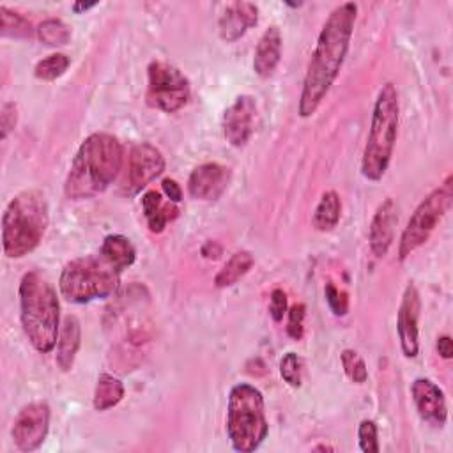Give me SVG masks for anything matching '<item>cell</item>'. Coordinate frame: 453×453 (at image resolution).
Returning <instances> with one entry per match:
<instances>
[{
    "instance_id": "cell-1",
    "label": "cell",
    "mask_w": 453,
    "mask_h": 453,
    "mask_svg": "<svg viewBox=\"0 0 453 453\" xmlns=\"http://www.w3.org/2000/svg\"><path fill=\"white\" fill-rule=\"evenodd\" d=\"M356 16L357 5L345 2L334 7L322 25L315 50L306 67L303 90L299 96L297 111L303 119L311 117L317 111L319 104L338 78L349 51Z\"/></svg>"
},
{
    "instance_id": "cell-2",
    "label": "cell",
    "mask_w": 453,
    "mask_h": 453,
    "mask_svg": "<svg viewBox=\"0 0 453 453\" xmlns=\"http://www.w3.org/2000/svg\"><path fill=\"white\" fill-rule=\"evenodd\" d=\"M122 145L110 133L87 136L71 163L64 193L69 200H85L103 193L119 175L122 166Z\"/></svg>"
},
{
    "instance_id": "cell-3",
    "label": "cell",
    "mask_w": 453,
    "mask_h": 453,
    "mask_svg": "<svg viewBox=\"0 0 453 453\" xmlns=\"http://www.w3.org/2000/svg\"><path fill=\"white\" fill-rule=\"evenodd\" d=\"M21 327L37 352L57 347L60 331V304L53 285L37 271H28L19 281Z\"/></svg>"
},
{
    "instance_id": "cell-4",
    "label": "cell",
    "mask_w": 453,
    "mask_h": 453,
    "mask_svg": "<svg viewBox=\"0 0 453 453\" xmlns=\"http://www.w3.org/2000/svg\"><path fill=\"white\" fill-rule=\"evenodd\" d=\"M50 223L48 202L39 189H23L11 198L2 214V248L5 257L21 258L34 251Z\"/></svg>"
},
{
    "instance_id": "cell-5",
    "label": "cell",
    "mask_w": 453,
    "mask_h": 453,
    "mask_svg": "<svg viewBox=\"0 0 453 453\" xmlns=\"http://www.w3.org/2000/svg\"><path fill=\"white\" fill-rule=\"evenodd\" d=\"M398 119L400 106L396 88L393 83H386L377 94L366 143L363 149L361 173L365 179L380 180L386 173L396 143Z\"/></svg>"
},
{
    "instance_id": "cell-6",
    "label": "cell",
    "mask_w": 453,
    "mask_h": 453,
    "mask_svg": "<svg viewBox=\"0 0 453 453\" xmlns=\"http://www.w3.org/2000/svg\"><path fill=\"white\" fill-rule=\"evenodd\" d=\"M265 405L262 393L246 382L235 384L228 393L226 435L235 451L251 453L267 437Z\"/></svg>"
},
{
    "instance_id": "cell-7",
    "label": "cell",
    "mask_w": 453,
    "mask_h": 453,
    "mask_svg": "<svg viewBox=\"0 0 453 453\" xmlns=\"http://www.w3.org/2000/svg\"><path fill=\"white\" fill-rule=\"evenodd\" d=\"M120 273L101 255H87L67 262L58 278L60 294L76 304L110 297L119 285Z\"/></svg>"
},
{
    "instance_id": "cell-8",
    "label": "cell",
    "mask_w": 453,
    "mask_h": 453,
    "mask_svg": "<svg viewBox=\"0 0 453 453\" xmlns=\"http://www.w3.org/2000/svg\"><path fill=\"white\" fill-rule=\"evenodd\" d=\"M453 200V177L448 175L444 182L430 191L411 214L398 244V258L405 260L412 251L423 246L444 214L449 211Z\"/></svg>"
},
{
    "instance_id": "cell-9",
    "label": "cell",
    "mask_w": 453,
    "mask_h": 453,
    "mask_svg": "<svg viewBox=\"0 0 453 453\" xmlns=\"http://www.w3.org/2000/svg\"><path fill=\"white\" fill-rule=\"evenodd\" d=\"M147 78L145 99L150 108L173 113L188 104L191 96L189 81L175 65L152 60L147 67Z\"/></svg>"
},
{
    "instance_id": "cell-10",
    "label": "cell",
    "mask_w": 453,
    "mask_h": 453,
    "mask_svg": "<svg viewBox=\"0 0 453 453\" xmlns=\"http://www.w3.org/2000/svg\"><path fill=\"white\" fill-rule=\"evenodd\" d=\"M165 170V157L152 143L142 142L131 147L127 156V172L122 191L129 196L138 195L147 184L159 177Z\"/></svg>"
},
{
    "instance_id": "cell-11",
    "label": "cell",
    "mask_w": 453,
    "mask_h": 453,
    "mask_svg": "<svg viewBox=\"0 0 453 453\" xmlns=\"http://www.w3.org/2000/svg\"><path fill=\"white\" fill-rule=\"evenodd\" d=\"M50 430V405L46 402H32L18 412L12 423V441L19 451L37 449Z\"/></svg>"
},
{
    "instance_id": "cell-12",
    "label": "cell",
    "mask_w": 453,
    "mask_h": 453,
    "mask_svg": "<svg viewBox=\"0 0 453 453\" xmlns=\"http://www.w3.org/2000/svg\"><path fill=\"white\" fill-rule=\"evenodd\" d=\"M257 115V101L253 96L242 94L223 113V134L234 147H242L253 134Z\"/></svg>"
},
{
    "instance_id": "cell-13",
    "label": "cell",
    "mask_w": 453,
    "mask_h": 453,
    "mask_svg": "<svg viewBox=\"0 0 453 453\" xmlns=\"http://www.w3.org/2000/svg\"><path fill=\"white\" fill-rule=\"evenodd\" d=\"M419 311H421L419 292L414 283H409L403 290L402 303L396 313V331H398L400 347L405 357H416L419 350V342H418Z\"/></svg>"
},
{
    "instance_id": "cell-14",
    "label": "cell",
    "mask_w": 453,
    "mask_h": 453,
    "mask_svg": "<svg viewBox=\"0 0 453 453\" xmlns=\"http://www.w3.org/2000/svg\"><path fill=\"white\" fill-rule=\"evenodd\" d=\"M232 172L221 163H203L193 168L188 179V191L193 198L212 202L218 200L230 184Z\"/></svg>"
},
{
    "instance_id": "cell-15",
    "label": "cell",
    "mask_w": 453,
    "mask_h": 453,
    "mask_svg": "<svg viewBox=\"0 0 453 453\" xmlns=\"http://www.w3.org/2000/svg\"><path fill=\"white\" fill-rule=\"evenodd\" d=\"M396 225H398V205L393 198H386L373 212V218L368 226L370 250L377 258H382L389 251L395 241Z\"/></svg>"
},
{
    "instance_id": "cell-16",
    "label": "cell",
    "mask_w": 453,
    "mask_h": 453,
    "mask_svg": "<svg viewBox=\"0 0 453 453\" xmlns=\"http://www.w3.org/2000/svg\"><path fill=\"white\" fill-rule=\"evenodd\" d=\"M411 395L414 400V405L418 409V414L423 421H428L432 425L442 426L448 418L446 409V398L442 389L432 382L430 379H416L411 386Z\"/></svg>"
},
{
    "instance_id": "cell-17",
    "label": "cell",
    "mask_w": 453,
    "mask_h": 453,
    "mask_svg": "<svg viewBox=\"0 0 453 453\" xmlns=\"http://www.w3.org/2000/svg\"><path fill=\"white\" fill-rule=\"evenodd\" d=\"M258 21V7L251 2H230L223 9L218 30L225 42H234L241 39L251 27Z\"/></svg>"
},
{
    "instance_id": "cell-18",
    "label": "cell",
    "mask_w": 453,
    "mask_h": 453,
    "mask_svg": "<svg viewBox=\"0 0 453 453\" xmlns=\"http://www.w3.org/2000/svg\"><path fill=\"white\" fill-rule=\"evenodd\" d=\"M281 58V32L276 25L265 28L257 42L253 55V71L260 78H269Z\"/></svg>"
},
{
    "instance_id": "cell-19",
    "label": "cell",
    "mask_w": 453,
    "mask_h": 453,
    "mask_svg": "<svg viewBox=\"0 0 453 453\" xmlns=\"http://www.w3.org/2000/svg\"><path fill=\"white\" fill-rule=\"evenodd\" d=\"M80 343H81L80 320L74 315H67L60 324L58 340H57V356H55V361L62 372H69L73 368Z\"/></svg>"
},
{
    "instance_id": "cell-20",
    "label": "cell",
    "mask_w": 453,
    "mask_h": 453,
    "mask_svg": "<svg viewBox=\"0 0 453 453\" xmlns=\"http://www.w3.org/2000/svg\"><path fill=\"white\" fill-rule=\"evenodd\" d=\"M142 209L143 216L147 219L149 230L154 234H161L170 221H173L179 216V209L173 202H163V196L159 191H145L142 196Z\"/></svg>"
},
{
    "instance_id": "cell-21",
    "label": "cell",
    "mask_w": 453,
    "mask_h": 453,
    "mask_svg": "<svg viewBox=\"0 0 453 453\" xmlns=\"http://www.w3.org/2000/svg\"><path fill=\"white\" fill-rule=\"evenodd\" d=\"M99 255L104 260H108L119 273H122L126 267H129L136 258L134 246L122 234L106 235L101 248H99Z\"/></svg>"
},
{
    "instance_id": "cell-22",
    "label": "cell",
    "mask_w": 453,
    "mask_h": 453,
    "mask_svg": "<svg viewBox=\"0 0 453 453\" xmlns=\"http://www.w3.org/2000/svg\"><path fill=\"white\" fill-rule=\"evenodd\" d=\"M340 214H342V200H340L338 193L331 189L320 196V200L313 211L311 223L319 232H329L338 225Z\"/></svg>"
},
{
    "instance_id": "cell-23",
    "label": "cell",
    "mask_w": 453,
    "mask_h": 453,
    "mask_svg": "<svg viewBox=\"0 0 453 453\" xmlns=\"http://www.w3.org/2000/svg\"><path fill=\"white\" fill-rule=\"evenodd\" d=\"M253 262L255 260L250 251H246V250L235 251L214 276V285L218 288H226V287L235 285L253 267Z\"/></svg>"
},
{
    "instance_id": "cell-24",
    "label": "cell",
    "mask_w": 453,
    "mask_h": 453,
    "mask_svg": "<svg viewBox=\"0 0 453 453\" xmlns=\"http://www.w3.org/2000/svg\"><path fill=\"white\" fill-rule=\"evenodd\" d=\"M122 398H124V384L120 382V379L110 373H101L97 377L96 389H94V409L108 411L115 407Z\"/></svg>"
},
{
    "instance_id": "cell-25",
    "label": "cell",
    "mask_w": 453,
    "mask_h": 453,
    "mask_svg": "<svg viewBox=\"0 0 453 453\" xmlns=\"http://www.w3.org/2000/svg\"><path fill=\"white\" fill-rule=\"evenodd\" d=\"M0 34L2 37H12V39H28L34 34V28L30 21L14 12L9 11L5 5L0 7Z\"/></svg>"
},
{
    "instance_id": "cell-26",
    "label": "cell",
    "mask_w": 453,
    "mask_h": 453,
    "mask_svg": "<svg viewBox=\"0 0 453 453\" xmlns=\"http://www.w3.org/2000/svg\"><path fill=\"white\" fill-rule=\"evenodd\" d=\"M37 37L41 42H44L46 46H64L69 42L71 39V30L69 27L62 21V19H57V18H50V19H44L37 28Z\"/></svg>"
},
{
    "instance_id": "cell-27",
    "label": "cell",
    "mask_w": 453,
    "mask_h": 453,
    "mask_svg": "<svg viewBox=\"0 0 453 453\" xmlns=\"http://www.w3.org/2000/svg\"><path fill=\"white\" fill-rule=\"evenodd\" d=\"M69 64L71 60L65 53H51L35 64L34 76L42 81H53L67 71Z\"/></svg>"
},
{
    "instance_id": "cell-28",
    "label": "cell",
    "mask_w": 453,
    "mask_h": 453,
    "mask_svg": "<svg viewBox=\"0 0 453 453\" xmlns=\"http://www.w3.org/2000/svg\"><path fill=\"white\" fill-rule=\"evenodd\" d=\"M340 361H342V366H343L345 375H347L354 384H363V382H366V379H368V370H366V365H365L363 357H361L356 350L345 349V350L340 354Z\"/></svg>"
},
{
    "instance_id": "cell-29",
    "label": "cell",
    "mask_w": 453,
    "mask_h": 453,
    "mask_svg": "<svg viewBox=\"0 0 453 453\" xmlns=\"http://www.w3.org/2000/svg\"><path fill=\"white\" fill-rule=\"evenodd\" d=\"M280 375L281 379L292 386L299 388L303 380V361L296 352H287L280 361Z\"/></svg>"
},
{
    "instance_id": "cell-30",
    "label": "cell",
    "mask_w": 453,
    "mask_h": 453,
    "mask_svg": "<svg viewBox=\"0 0 453 453\" xmlns=\"http://www.w3.org/2000/svg\"><path fill=\"white\" fill-rule=\"evenodd\" d=\"M357 441L359 448L365 453H379V439H377V425L372 419H363L357 426Z\"/></svg>"
},
{
    "instance_id": "cell-31",
    "label": "cell",
    "mask_w": 453,
    "mask_h": 453,
    "mask_svg": "<svg viewBox=\"0 0 453 453\" xmlns=\"http://www.w3.org/2000/svg\"><path fill=\"white\" fill-rule=\"evenodd\" d=\"M288 320H287V334L299 342L304 334V315H306V308L303 303H296L287 310Z\"/></svg>"
},
{
    "instance_id": "cell-32",
    "label": "cell",
    "mask_w": 453,
    "mask_h": 453,
    "mask_svg": "<svg viewBox=\"0 0 453 453\" xmlns=\"http://www.w3.org/2000/svg\"><path fill=\"white\" fill-rule=\"evenodd\" d=\"M324 294H326V301H327L331 311L336 317H342L349 311V297L343 290L336 288L333 283H327L324 288Z\"/></svg>"
},
{
    "instance_id": "cell-33",
    "label": "cell",
    "mask_w": 453,
    "mask_h": 453,
    "mask_svg": "<svg viewBox=\"0 0 453 453\" xmlns=\"http://www.w3.org/2000/svg\"><path fill=\"white\" fill-rule=\"evenodd\" d=\"M18 122V108L12 101H5L2 104L0 111V131H2V140H5L16 127Z\"/></svg>"
},
{
    "instance_id": "cell-34",
    "label": "cell",
    "mask_w": 453,
    "mask_h": 453,
    "mask_svg": "<svg viewBox=\"0 0 453 453\" xmlns=\"http://www.w3.org/2000/svg\"><path fill=\"white\" fill-rule=\"evenodd\" d=\"M288 304H287V294L281 288H274L271 292V301H269V315L273 317L274 322H281L283 317L287 315Z\"/></svg>"
},
{
    "instance_id": "cell-35",
    "label": "cell",
    "mask_w": 453,
    "mask_h": 453,
    "mask_svg": "<svg viewBox=\"0 0 453 453\" xmlns=\"http://www.w3.org/2000/svg\"><path fill=\"white\" fill-rule=\"evenodd\" d=\"M161 188H163V193L166 195V198L173 203H179L182 200V189L180 186L177 184V180L173 179H163L161 182Z\"/></svg>"
},
{
    "instance_id": "cell-36",
    "label": "cell",
    "mask_w": 453,
    "mask_h": 453,
    "mask_svg": "<svg viewBox=\"0 0 453 453\" xmlns=\"http://www.w3.org/2000/svg\"><path fill=\"white\" fill-rule=\"evenodd\" d=\"M435 347H437V352H439V356H441V357L449 359V357L453 356V342H451V338H449L448 334L439 336V338H437Z\"/></svg>"
},
{
    "instance_id": "cell-37",
    "label": "cell",
    "mask_w": 453,
    "mask_h": 453,
    "mask_svg": "<svg viewBox=\"0 0 453 453\" xmlns=\"http://www.w3.org/2000/svg\"><path fill=\"white\" fill-rule=\"evenodd\" d=\"M221 253V246L214 241H207L203 246H202V255L205 258H218Z\"/></svg>"
},
{
    "instance_id": "cell-38",
    "label": "cell",
    "mask_w": 453,
    "mask_h": 453,
    "mask_svg": "<svg viewBox=\"0 0 453 453\" xmlns=\"http://www.w3.org/2000/svg\"><path fill=\"white\" fill-rule=\"evenodd\" d=\"M97 4H85V2H74L73 5H71V9L76 12V14H81V12H85V11H88V9H92V7H96Z\"/></svg>"
},
{
    "instance_id": "cell-39",
    "label": "cell",
    "mask_w": 453,
    "mask_h": 453,
    "mask_svg": "<svg viewBox=\"0 0 453 453\" xmlns=\"http://www.w3.org/2000/svg\"><path fill=\"white\" fill-rule=\"evenodd\" d=\"M315 451H334V448H331V446H326V444H320V446H315L313 448Z\"/></svg>"
}]
</instances>
